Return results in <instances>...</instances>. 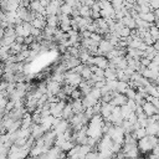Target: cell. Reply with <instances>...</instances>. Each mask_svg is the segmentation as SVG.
I'll list each match as a JSON object with an SVG mask.
<instances>
[{"label":"cell","instance_id":"6da1fadb","mask_svg":"<svg viewBox=\"0 0 159 159\" xmlns=\"http://www.w3.org/2000/svg\"><path fill=\"white\" fill-rule=\"evenodd\" d=\"M65 76H66V81H65L66 84H70V86H72L75 88H78V86L83 81V78H82V76L80 73H75L72 71H67L65 73Z\"/></svg>","mask_w":159,"mask_h":159},{"label":"cell","instance_id":"7a4b0ae2","mask_svg":"<svg viewBox=\"0 0 159 159\" xmlns=\"http://www.w3.org/2000/svg\"><path fill=\"white\" fill-rule=\"evenodd\" d=\"M46 83H47V96L48 97H52V96H57L61 91H62V86L61 83L51 80V78H47L46 80Z\"/></svg>","mask_w":159,"mask_h":159},{"label":"cell","instance_id":"3957f363","mask_svg":"<svg viewBox=\"0 0 159 159\" xmlns=\"http://www.w3.org/2000/svg\"><path fill=\"white\" fill-rule=\"evenodd\" d=\"M93 66L101 70H107L109 67V60L106 56H96L93 58Z\"/></svg>","mask_w":159,"mask_h":159},{"label":"cell","instance_id":"277c9868","mask_svg":"<svg viewBox=\"0 0 159 159\" xmlns=\"http://www.w3.org/2000/svg\"><path fill=\"white\" fill-rule=\"evenodd\" d=\"M114 107H122V106H125L128 103V98L125 94H122V93H118V92H114V97L111 102Z\"/></svg>","mask_w":159,"mask_h":159},{"label":"cell","instance_id":"5b68a950","mask_svg":"<svg viewBox=\"0 0 159 159\" xmlns=\"http://www.w3.org/2000/svg\"><path fill=\"white\" fill-rule=\"evenodd\" d=\"M113 144H114V143H113V140H112L111 137H108V135H103V138L99 140V143H98V145H97L98 152L104 150V149H112Z\"/></svg>","mask_w":159,"mask_h":159},{"label":"cell","instance_id":"8992f818","mask_svg":"<svg viewBox=\"0 0 159 159\" xmlns=\"http://www.w3.org/2000/svg\"><path fill=\"white\" fill-rule=\"evenodd\" d=\"M143 112H144V114H145L147 117H152V116H154V114H159L158 108H157L153 103H150V102H145V103H144V106H143Z\"/></svg>","mask_w":159,"mask_h":159},{"label":"cell","instance_id":"52a82bcc","mask_svg":"<svg viewBox=\"0 0 159 159\" xmlns=\"http://www.w3.org/2000/svg\"><path fill=\"white\" fill-rule=\"evenodd\" d=\"M67 103H71V106H72V109H73L75 114L83 113V112L86 111V108H84V106H83L82 99H78V101H72V99L70 98V101H68Z\"/></svg>","mask_w":159,"mask_h":159},{"label":"cell","instance_id":"ba28073f","mask_svg":"<svg viewBox=\"0 0 159 159\" xmlns=\"http://www.w3.org/2000/svg\"><path fill=\"white\" fill-rule=\"evenodd\" d=\"M82 102H83L84 108H93L99 101H97V99L89 93V94H87V96H84V97L82 98Z\"/></svg>","mask_w":159,"mask_h":159},{"label":"cell","instance_id":"9c48e42d","mask_svg":"<svg viewBox=\"0 0 159 159\" xmlns=\"http://www.w3.org/2000/svg\"><path fill=\"white\" fill-rule=\"evenodd\" d=\"M114 109V106L112 103H102V111H101V116L103 118H108Z\"/></svg>","mask_w":159,"mask_h":159},{"label":"cell","instance_id":"30bf717a","mask_svg":"<svg viewBox=\"0 0 159 159\" xmlns=\"http://www.w3.org/2000/svg\"><path fill=\"white\" fill-rule=\"evenodd\" d=\"M32 124H34V122H32V114L27 112V113L24 116V118L21 119V128H24V129H30V128L32 127Z\"/></svg>","mask_w":159,"mask_h":159},{"label":"cell","instance_id":"8fae6325","mask_svg":"<svg viewBox=\"0 0 159 159\" xmlns=\"http://www.w3.org/2000/svg\"><path fill=\"white\" fill-rule=\"evenodd\" d=\"M63 63L66 65L67 70L70 71V70H73V68L78 67V66L82 63V62H81V60H80V58H76V57H71V58H68L67 61H65Z\"/></svg>","mask_w":159,"mask_h":159},{"label":"cell","instance_id":"7c38bea8","mask_svg":"<svg viewBox=\"0 0 159 159\" xmlns=\"http://www.w3.org/2000/svg\"><path fill=\"white\" fill-rule=\"evenodd\" d=\"M73 116H75V112H73V109H72V106H71V103H67V106L65 107V109H63V112H62V119L70 122Z\"/></svg>","mask_w":159,"mask_h":159},{"label":"cell","instance_id":"4fadbf2b","mask_svg":"<svg viewBox=\"0 0 159 159\" xmlns=\"http://www.w3.org/2000/svg\"><path fill=\"white\" fill-rule=\"evenodd\" d=\"M122 21H123V24H124L125 27H128V29H130V30H135V29H137V22H135V20H134L130 15L123 17Z\"/></svg>","mask_w":159,"mask_h":159},{"label":"cell","instance_id":"5bb4252c","mask_svg":"<svg viewBox=\"0 0 159 159\" xmlns=\"http://www.w3.org/2000/svg\"><path fill=\"white\" fill-rule=\"evenodd\" d=\"M46 21H47V26H51L53 29H58V26H60L58 16H56V15H48V16H46Z\"/></svg>","mask_w":159,"mask_h":159},{"label":"cell","instance_id":"9a60e30c","mask_svg":"<svg viewBox=\"0 0 159 159\" xmlns=\"http://www.w3.org/2000/svg\"><path fill=\"white\" fill-rule=\"evenodd\" d=\"M104 77H106V81H117V70L114 68H107L104 70Z\"/></svg>","mask_w":159,"mask_h":159},{"label":"cell","instance_id":"2e32d148","mask_svg":"<svg viewBox=\"0 0 159 159\" xmlns=\"http://www.w3.org/2000/svg\"><path fill=\"white\" fill-rule=\"evenodd\" d=\"M145 129H147V134L148 135H155V137H158V134H159V124L158 123L149 124Z\"/></svg>","mask_w":159,"mask_h":159},{"label":"cell","instance_id":"e0dca14e","mask_svg":"<svg viewBox=\"0 0 159 159\" xmlns=\"http://www.w3.org/2000/svg\"><path fill=\"white\" fill-rule=\"evenodd\" d=\"M139 17L149 24H154L155 22V19L157 16L154 15V12H147V14H139Z\"/></svg>","mask_w":159,"mask_h":159},{"label":"cell","instance_id":"ac0fdd59","mask_svg":"<svg viewBox=\"0 0 159 159\" xmlns=\"http://www.w3.org/2000/svg\"><path fill=\"white\" fill-rule=\"evenodd\" d=\"M129 89V82H123V81H118V87H117V92L125 94L127 91Z\"/></svg>","mask_w":159,"mask_h":159},{"label":"cell","instance_id":"d6986e66","mask_svg":"<svg viewBox=\"0 0 159 159\" xmlns=\"http://www.w3.org/2000/svg\"><path fill=\"white\" fill-rule=\"evenodd\" d=\"M78 10H80V16L81 17H92V9L91 7L82 5V7H80Z\"/></svg>","mask_w":159,"mask_h":159},{"label":"cell","instance_id":"ffe728a7","mask_svg":"<svg viewBox=\"0 0 159 159\" xmlns=\"http://www.w3.org/2000/svg\"><path fill=\"white\" fill-rule=\"evenodd\" d=\"M81 76H82L83 81H89V80L92 78V76H93V72H92L91 67H89V66H86V68L82 71Z\"/></svg>","mask_w":159,"mask_h":159},{"label":"cell","instance_id":"44dd1931","mask_svg":"<svg viewBox=\"0 0 159 159\" xmlns=\"http://www.w3.org/2000/svg\"><path fill=\"white\" fill-rule=\"evenodd\" d=\"M75 145H76V143H75L73 140H67V142H65V143L62 144L61 150H62V152H65V153H68L71 149H73V148H75Z\"/></svg>","mask_w":159,"mask_h":159},{"label":"cell","instance_id":"7402d4cb","mask_svg":"<svg viewBox=\"0 0 159 159\" xmlns=\"http://www.w3.org/2000/svg\"><path fill=\"white\" fill-rule=\"evenodd\" d=\"M133 135H134L138 140H140L142 138H144L145 135H148V134H147V129H145V128H139V129H137V130L133 132Z\"/></svg>","mask_w":159,"mask_h":159},{"label":"cell","instance_id":"603a6c76","mask_svg":"<svg viewBox=\"0 0 159 159\" xmlns=\"http://www.w3.org/2000/svg\"><path fill=\"white\" fill-rule=\"evenodd\" d=\"M60 11H61V14H63V15H68V16H71V15H72V11H73V7H71L70 5H67V4L65 2V4L61 6Z\"/></svg>","mask_w":159,"mask_h":159},{"label":"cell","instance_id":"cb8c5ba5","mask_svg":"<svg viewBox=\"0 0 159 159\" xmlns=\"http://www.w3.org/2000/svg\"><path fill=\"white\" fill-rule=\"evenodd\" d=\"M82 92L78 89V88H75L73 89V92L71 93V96H70V98L72 99V101H78V99H82Z\"/></svg>","mask_w":159,"mask_h":159},{"label":"cell","instance_id":"d4e9b609","mask_svg":"<svg viewBox=\"0 0 159 159\" xmlns=\"http://www.w3.org/2000/svg\"><path fill=\"white\" fill-rule=\"evenodd\" d=\"M120 111H122V116H123L124 119H127V118L133 113V111H132L127 104H125V106H122V107H120Z\"/></svg>","mask_w":159,"mask_h":159},{"label":"cell","instance_id":"484cf974","mask_svg":"<svg viewBox=\"0 0 159 159\" xmlns=\"http://www.w3.org/2000/svg\"><path fill=\"white\" fill-rule=\"evenodd\" d=\"M149 32H150V35L153 36V39H154V41L157 42L158 40H159V29L153 24V26L150 27V30H149Z\"/></svg>","mask_w":159,"mask_h":159},{"label":"cell","instance_id":"4316f807","mask_svg":"<svg viewBox=\"0 0 159 159\" xmlns=\"http://www.w3.org/2000/svg\"><path fill=\"white\" fill-rule=\"evenodd\" d=\"M91 94H92L97 101H101V98H102V92H101V89H99V88L93 87V88H92V91H91Z\"/></svg>","mask_w":159,"mask_h":159},{"label":"cell","instance_id":"83f0119b","mask_svg":"<svg viewBox=\"0 0 159 159\" xmlns=\"http://www.w3.org/2000/svg\"><path fill=\"white\" fill-rule=\"evenodd\" d=\"M73 89H75V87H72V86H70V84H65L63 87H62V92L66 94V96H71V93L73 92Z\"/></svg>","mask_w":159,"mask_h":159},{"label":"cell","instance_id":"f1b7e54d","mask_svg":"<svg viewBox=\"0 0 159 159\" xmlns=\"http://www.w3.org/2000/svg\"><path fill=\"white\" fill-rule=\"evenodd\" d=\"M125 96H127V98H128V99H135V96H137V89H133V88H130V87H129V89L127 91Z\"/></svg>","mask_w":159,"mask_h":159},{"label":"cell","instance_id":"f546056e","mask_svg":"<svg viewBox=\"0 0 159 159\" xmlns=\"http://www.w3.org/2000/svg\"><path fill=\"white\" fill-rule=\"evenodd\" d=\"M127 106H128L133 112H135V111H137V108H138V104H137V102H135L134 99H128Z\"/></svg>","mask_w":159,"mask_h":159},{"label":"cell","instance_id":"4dcf8cb0","mask_svg":"<svg viewBox=\"0 0 159 159\" xmlns=\"http://www.w3.org/2000/svg\"><path fill=\"white\" fill-rule=\"evenodd\" d=\"M86 159H99V157H98V152L92 150L91 153H88V154L86 155Z\"/></svg>","mask_w":159,"mask_h":159},{"label":"cell","instance_id":"1f68e13d","mask_svg":"<svg viewBox=\"0 0 159 159\" xmlns=\"http://www.w3.org/2000/svg\"><path fill=\"white\" fill-rule=\"evenodd\" d=\"M94 2H96V1H92V0H86V1H82V4H83L84 6H88V7H91V9H92V6L94 5Z\"/></svg>","mask_w":159,"mask_h":159},{"label":"cell","instance_id":"d6a6232c","mask_svg":"<svg viewBox=\"0 0 159 159\" xmlns=\"http://www.w3.org/2000/svg\"><path fill=\"white\" fill-rule=\"evenodd\" d=\"M152 62H154V63H157V65H159V52L155 55V57H154V60L152 61Z\"/></svg>","mask_w":159,"mask_h":159},{"label":"cell","instance_id":"836d02e7","mask_svg":"<svg viewBox=\"0 0 159 159\" xmlns=\"http://www.w3.org/2000/svg\"><path fill=\"white\" fill-rule=\"evenodd\" d=\"M147 159H157V155L155 154H153V153H150L149 155H148V158Z\"/></svg>","mask_w":159,"mask_h":159},{"label":"cell","instance_id":"e575fe53","mask_svg":"<svg viewBox=\"0 0 159 159\" xmlns=\"http://www.w3.org/2000/svg\"><path fill=\"white\" fill-rule=\"evenodd\" d=\"M154 25H155V26H157V27L159 29V16H158V17L155 19V22H154Z\"/></svg>","mask_w":159,"mask_h":159},{"label":"cell","instance_id":"d590c367","mask_svg":"<svg viewBox=\"0 0 159 159\" xmlns=\"http://www.w3.org/2000/svg\"><path fill=\"white\" fill-rule=\"evenodd\" d=\"M26 159H37V158H35V157H31V155H29Z\"/></svg>","mask_w":159,"mask_h":159}]
</instances>
